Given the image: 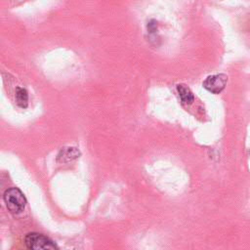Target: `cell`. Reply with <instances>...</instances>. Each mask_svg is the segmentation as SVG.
I'll list each match as a JSON object with an SVG mask.
<instances>
[{
    "label": "cell",
    "mask_w": 250,
    "mask_h": 250,
    "mask_svg": "<svg viewBox=\"0 0 250 250\" xmlns=\"http://www.w3.org/2000/svg\"><path fill=\"white\" fill-rule=\"evenodd\" d=\"M4 201L8 210L13 214H19L23 211L26 199L23 193L18 188H10L4 192Z\"/></svg>",
    "instance_id": "1"
},
{
    "label": "cell",
    "mask_w": 250,
    "mask_h": 250,
    "mask_svg": "<svg viewBox=\"0 0 250 250\" xmlns=\"http://www.w3.org/2000/svg\"><path fill=\"white\" fill-rule=\"evenodd\" d=\"M29 250H58L56 244L46 235L38 232H30L24 238Z\"/></svg>",
    "instance_id": "2"
},
{
    "label": "cell",
    "mask_w": 250,
    "mask_h": 250,
    "mask_svg": "<svg viewBox=\"0 0 250 250\" xmlns=\"http://www.w3.org/2000/svg\"><path fill=\"white\" fill-rule=\"evenodd\" d=\"M227 82H228V76L224 73H219V74H213V75L207 76L203 81L202 86L207 91L213 94H219L225 89Z\"/></svg>",
    "instance_id": "3"
},
{
    "label": "cell",
    "mask_w": 250,
    "mask_h": 250,
    "mask_svg": "<svg viewBox=\"0 0 250 250\" xmlns=\"http://www.w3.org/2000/svg\"><path fill=\"white\" fill-rule=\"evenodd\" d=\"M80 155V151L73 146H66L62 147L57 156V160L59 162H68Z\"/></svg>",
    "instance_id": "4"
},
{
    "label": "cell",
    "mask_w": 250,
    "mask_h": 250,
    "mask_svg": "<svg viewBox=\"0 0 250 250\" xmlns=\"http://www.w3.org/2000/svg\"><path fill=\"white\" fill-rule=\"evenodd\" d=\"M177 91L179 93V96L181 98V101L185 104H190L194 101V96L190 89L185 85V84H178L177 85Z\"/></svg>",
    "instance_id": "5"
},
{
    "label": "cell",
    "mask_w": 250,
    "mask_h": 250,
    "mask_svg": "<svg viewBox=\"0 0 250 250\" xmlns=\"http://www.w3.org/2000/svg\"><path fill=\"white\" fill-rule=\"evenodd\" d=\"M16 102L17 104L21 107L25 108L28 105V94L26 89L22 87H17L16 88Z\"/></svg>",
    "instance_id": "6"
}]
</instances>
